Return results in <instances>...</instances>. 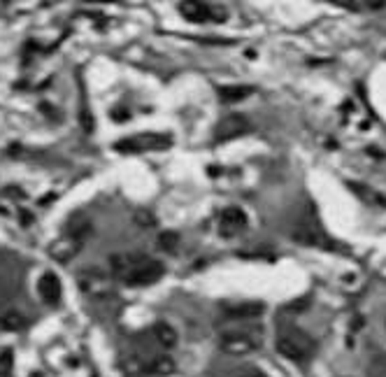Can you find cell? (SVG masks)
Masks as SVG:
<instances>
[{
    "label": "cell",
    "instance_id": "1",
    "mask_svg": "<svg viewBox=\"0 0 386 377\" xmlns=\"http://www.w3.org/2000/svg\"><path fill=\"white\" fill-rule=\"evenodd\" d=\"M114 277L121 279L126 287H149L165 275V266L161 261L149 259L144 254H114L109 259Z\"/></svg>",
    "mask_w": 386,
    "mask_h": 377
},
{
    "label": "cell",
    "instance_id": "2",
    "mask_svg": "<svg viewBox=\"0 0 386 377\" xmlns=\"http://www.w3.org/2000/svg\"><path fill=\"white\" fill-rule=\"evenodd\" d=\"M263 343H266V331H263V326H254V324H249V321L224 328L222 336H219L222 349L226 354H233V356L251 354V352L261 349Z\"/></svg>",
    "mask_w": 386,
    "mask_h": 377
},
{
    "label": "cell",
    "instance_id": "3",
    "mask_svg": "<svg viewBox=\"0 0 386 377\" xmlns=\"http://www.w3.org/2000/svg\"><path fill=\"white\" fill-rule=\"evenodd\" d=\"M317 343L298 326H284L277 336V352L293 363H305L314 354Z\"/></svg>",
    "mask_w": 386,
    "mask_h": 377
},
{
    "label": "cell",
    "instance_id": "4",
    "mask_svg": "<svg viewBox=\"0 0 386 377\" xmlns=\"http://www.w3.org/2000/svg\"><path fill=\"white\" fill-rule=\"evenodd\" d=\"M173 147V136L168 133H140V136L124 138L114 144L121 154H142V151H163Z\"/></svg>",
    "mask_w": 386,
    "mask_h": 377
},
{
    "label": "cell",
    "instance_id": "5",
    "mask_svg": "<svg viewBox=\"0 0 386 377\" xmlns=\"http://www.w3.org/2000/svg\"><path fill=\"white\" fill-rule=\"evenodd\" d=\"M291 238L296 242H300V245H305V247H317V249H333L335 247L333 240L323 233L321 224L310 215L291 228Z\"/></svg>",
    "mask_w": 386,
    "mask_h": 377
},
{
    "label": "cell",
    "instance_id": "6",
    "mask_svg": "<svg viewBox=\"0 0 386 377\" xmlns=\"http://www.w3.org/2000/svg\"><path fill=\"white\" fill-rule=\"evenodd\" d=\"M180 12L184 14V19L193 21V23H207V21H226L228 19V12L224 8H212L207 3H180Z\"/></svg>",
    "mask_w": 386,
    "mask_h": 377
},
{
    "label": "cell",
    "instance_id": "7",
    "mask_svg": "<svg viewBox=\"0 0 386 377\" xmlns=\"http://www.w3.org/2000/svg\"><path fill=\"white\" fill-rule=\"evenodd\" d=\"M251 131V124L244 114H228L214 126V140L217 142H228V140L242 138Z\"/></svg>",
    "mask_w": 386,
    "mask_h": 377
},
{
    "label": "cell",
    "instance_id": "8",
    "mask_svg": "<svg viewBox=\"0 0 386 377\" xmlns=\"http://www.w3.org/2000/svg\"><path fill=\"white\" fill-rule=\"evenodd\" d=\"M247 226H249L247 212L237 208V205H230V208H226L219 215V235H224V238H235L242 230H247Z\"/></svg>",
    "mask_w": 386,
    "mask_h": 377
},
{
    "label": "cell",
    "instance_id": "9",
    "mask_svg": "<svg viewBox=\"0 0 386 377\" xmlns=\"http://www.w3.org/2000/svg\"><path fill=\"white\" fill-rule=\"evenodd\" d=\"M263 312H266V305H263V303H256V301H244V303H235V305L224 308L226 317H228L230 321H237V324L261 317Z\"/></svg>",
    "mask_w": 386,
    "mask_h": 377
},
{
    "label": "cell",
    "instance_id": "10",
    "mask_svg": "<svg viewBox=\"0 0 386 377\" xmlns=\"http://www.w3.org/2000/svg\"><path fill=\"white\" fill-rule=\"evenodd\" d=\"M38 294L47 305H58L61 301V279L56 277V272H45L38 279Z\"/></svg>",
    "mask_w": 386,
    "mask_h": 377
},
{
    "label": "cell",
    "instance_id": "11",
    "mask_svg": "<svg viewBox=\"0 0 386 377\" xmlns=\"http://www.w3.org/2000/svg\"><path fill=\"white\" fill-rule=\"evenodd\" d=\"M79 284H82V289L87 291V294H107L109 291V279L103 270H84L82 275H79Z\"/></svg>",
    "mask_w": 386,
    "mask_h": 377
},
{
    "label": "cell",
    "instance_id": "12",
    "mask_svg": "<svg viewBox=\"0 0 386 377\" xmlns=\"http://www.w3.org/2000/svg\"><path fill=\"white\" fill-rule=\"evenodd\" d=\"M79 249H82V242L75 240V238H70V235H63V238H58L52 247H49V254H52L54 261L68 263V261L75 257Z\"/></svg>",
    "mask_w": 386,
    "mask_h": 377
},
{
    "label": "cell",
    "instance_id": "13",
    "mask_svg": "<svg viewBox=\"0 0 386 377\" xmlns=\"http://www.w3.org/2000/svg\"><path fill=\"white\" fill-rule=\"evenodd\" d=\"M217 94L224 103H240L244 98H249L254 94V89L247 87V84H224V87L217 89Z\"/></svg>",
    "mask_w": 386,
    "mask_h": 377
},
{
    "label": "cell",
    "instance_id": "14",
    "mask_svg": "<svg viewBox=\"0 0 386 377\" xmlns=\"http://www.w3.org/2000/svg\"><path fill=\"white\" fill-rule=\"evenodd\" d=\"M144 373H151V375H173L175 373V361L170 356L165 354H158L154 358H149V361L144 363Z\"/></svg>",
    "mask_w": 386,
    "mask_h": 377
},
{
    "label": "cell",
    "instance_id": "15",
    "mask_svg": "<svg viewBox=\"0 0 386 377\" xmlns=\"http://www.w3.org/2000/svg\"><path fill=\"white\" fill-rule=\"evenodd\" d=\"M89 233H91V222L84 215H75L68 222V226H65V235H70V238H75L79 242H84Z\"/></svg>",
    "mask_w": 386,
    "mask_h": 377
},
{
    "label": "cell",
    "instance_id": "16",
    "mask_svg": "<svg viewBox=\"0 0 386 377\" xmlns=\"http://www.w3.org/2000/svg\"><path fill=\"white\" fill-rule=\"evenodd\" d=\"M154 338H156V343L165 349H170L177 345V331L170 324H165V321H158V324L154 326Z\"/></svg>",
    "mask_w": 386,
    "mask_h": 377
},
{
    "label": "cell",
    "instance_id": "17",
    "mask_svg": "<svg viewBox=\"0 0 386 377\" xmlns=\"http://www.w3.org/2000/svg\"><path fill=\"white\" fill-rule=\"evenodd\" d=\"M0 326L8 328V331H19V328L26 326V319H23L19 312H14V310H10V312H5V314H3V319H0Z\"/></svg>",
    "mask_w": 386,
    "mask_h": 377
},
{
    "label": "cell",
    "instance_id": "18",
    "mask_svg": "<svg viewBox=\"0 0 386 377\" xmlns=\"http://www.w3.org/2000/svg\"><path fill=\"white\" fill-rule=\"evenodd\" d=\"M0 377H14V354H12V349L0 352Z\"/></svg>",
    "mask_w": 386,
    "mask_h": 377
},
{
    "label": "cell",
    "instance_id": "19",
    "mask_svg": "<svg viewBox=\"0 0 386 377\" xmlns=\"http://www.w3.org/2000/svg\"><path fill=\"white\" fill-rule=\"evenodd\" d=\"M177 245H180V235L175 230H165V233L158 235V247L165 249V252H175Z\"/></svg>",
    "mask_w": 386,
    "mask_h": 377
},
{
    "label": "cell",
    "instance_id": "20",
    "mask_svg": "<svg viewBox=\"0 0 386 377\" xmlns=\"http://www.w3.org/2000/svg\"><path fill=\"white\" fill-rule=\"evenodd\" d=\"M237 377H270V375L263 373V370L256 368V366H244V368H240V373H237Z\"/></svg>",
    "mask_w": 386,
    "mask_h": 377
},
{
    "label": "cell",
    "instance_id": "21",
    "mask_svg": "<svg viewBox=\"0 0 386 377\" xmlns=\"http://www.w3.org/2000/svg\"><path fill=\"white\" fill-rule=\"evenodd\" d=\"M138 224H144V226H154V219H151L149 212H138Z\"/></svg>",
    "mask_w": 386,
    "mask_h": 377
}]
</instances>
